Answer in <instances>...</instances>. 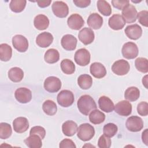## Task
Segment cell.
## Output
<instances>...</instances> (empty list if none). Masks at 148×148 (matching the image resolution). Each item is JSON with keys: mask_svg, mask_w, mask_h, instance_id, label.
I'll return each instance as SVG.
<instances>
[{"mask_svg": "<svg viewBox=\"0 0 148 148\" xmlns=\"http://www.w3.org/2000/svg\"><path fill=\"white\" fill-rule=\"evenodd\" d=\"M12 56V49L7 43L0 45V60L2 61H8Z\"/></svg>", "mask_w": 148, "mask_h": 148, "instance_id": "29", "label": "cell"}, {"mask_svg": "<svg viewBox=\"0 0 148 148\" xmlns=\"http://www.w3.org/2000/svg\"><path fill=\"white\" fill-rule=\"evenodd\" d=\"M62 47L66 50H74L77 45V39L71 34H66L64 35L61 40Z\"/></svg>", "mask_w": 148, "mask_h": 148, "instance_id": "17", "label": "cell"}, {"mask_svg": "<svg viewBox=\"0 0 148 148\" xmlns=\"http://www.w3.org/2000/svg\"><path fill=\"white\" fill-rule=\"evenodd\" d=\"M36 134L39 135L42 139H44L46 135V131L45 128L41 126H35L31 128L29 131V135Z\"/></svg>", "mask_w": 148, "mask_h": 148, "instance_id": "42", "label": "cell"}, {"mask_svg": "<svg viewBox=\"0 0 148 148\" xmlns=\"http://www.w3.org/2000/svg\"><path fill=\"white\" fill-rule=\"evenodd\" d=\"M130 3V1L128 0H113L112 1V4L113 6L119 10H123V9Z\"/></svg>", "mask_w": 148, "mask_h": 148, "instance_id": "44", "label": "cell"}, {"mask_svg": "<svg viewBox=\"0 0 148 148\" xmlns=\"http://www.w3.org/2000/svg\"><path fill=\"white\" fill-rule=\"evenodd\" d=\"M77 105L80 112L85 116H88L91 111L97 109L95 101L89 95H82L77 101Z\"/></svg>", "mask_w": 148, "mask_h": 148, "instance_id": "1", "label": "cell"}, {"mask_svg": "<svg viewBox=\"0 0 148 148\" xmlns=\"http://www.w3.org/2000/svg\"><path fill=\"white\" fill-rule=\"evenodd\" d=\"M38 6L40 8H46L49 6L51 2V0H49V1H36Z\"/></svg>", "mask_w": 148, "mask_h": 148, "instance_id": "47", "label": "cell"}, {"mask_svg": "<svg viewBox=\"0 0 148 148\" xmlns=\"http://www.w3.org/2000/svg\"><path fill=\"white\" fill-rule=\"evenodd\" d=\"M124 32L128 38L132 40H137L142 36V29L138 24H135L127 26Z\"/></svg>", "mask_w": 148, "mask_h": 148, "instance_id": "15", "label": "cell"}, {"mask_svg": "<svg viewBox=\"0 0 148 148\" xmlns=\"http://www.w3.org/2000/svg\"><path fill=\"white\" fill-rule=\"evenodd\" d=\"M67 24L71 29L79 30L84 25V21L80 15L75 13L72 14L68 17L67 20Z\"/></svg>", "mask_w": 148, "mask_h": 148, "instance_id": "16", "label": "cell"}, {"mask_svg": "<svg viewBox=\"0 0 148 148\" xmlns=\"http://www.w3.org/2000/svg\"><path fill=\"white\" fill-rule=\"evenodd\" d=\"M114 111L118 114L122 116H128L132 112L131 103L125 100L119 102L114 106Z\"/></svg>", "mask_w": 148, "mask_h": 148, "instance_id": "13", "label": "cell"}, {"mask_svg": "<svg viewBox=\"0 0 148 148\" xmlns=\"http://www.w3.org/2000/svg\"><path fill=\"white\" fill-rule=\"evenodd\" d=\"M148 129H145L142 134V142L146 145H148Z\"/></svg>", "mask_w": 148, "mask_h": 148, "instance_id": "48", "label": "cell"}, {"mask_svg": "<svg viewBox=\"0 0 148 148\" xmlns=\"http://www.w3.org/2000/svg\"><path fill=\"white\" fill-rule=\"evenodd\" d=\"M12 133L11 125L6 123H0V138L6 139L9 138Z\"/></svg>", "mask_w": 148, "mask_h": 148, "instance_id": "38", "label": "cell"}, {"mask_svg": "<svg viewBox=\"0 0 148 148\" xmlns=\"http://www.w3.org/2000/svg\"><path fill=\"white\" fill-rule=\"evenodd\" d=\"M98 146L99 148H109L111 146V140L109 137L105 135H101L98 141Z\"/></svg>", "mask_w": 148, "mask_h": 148, "instance_id": "40", "label": "cell"}, {"mask_svg": "<svg viewBox=\"0 0 148 148\" xmlns=\"http://www.w3.org/2000/svg\"><path fill=\"white\" fill-rule=\"evenodd\" d=\"M29 125L28 119L24 117H17L13 121V130L17 133L25 132L28 129Z\"/></svg>", "mask_w": 148, "mask_h": 148, "instance_id": "19", "label": "cell"}, {"mask_svg": "<svg viewBox=\"0 0 148 148\" xmlns=\"http://www.w3.org/2000/svg\"><path fill=\"white\" fill-rule=\"evenodd\" d=\"M57 100L60 106L67 108L73 104L74 102V95L71 91L64 90L58 94Z\"/></svg>", "mask_w": 148, "mask_h": 148, "instance_id": "3", "label": "cell"}, {"mask_svg": "<svg viewBox=\"0 0 148 148\" xmlns=\"http://www.w3.org/2000/svg\"><path fill=\"white\" fill-rule=\"evenodd\" d=\"M77 84L82 89L87 90L92 86V79L88 74L81 75L77 78Z\"/></svg>", "mask_w": 148, "mask_h": 148, "instance_id": "31", "label": "cell"}, {"mask_svg": "<svg viewBox=\"0 0 148 148\" xmlns=\"http://www.w3.org/2000/svg\"><path fill=\"white\" fill-rule=\"evenodd\" d=\"M105 119V114L98 109H94L89 114V120L94 124H99Z\"/></svg>", "mask_w": 148, "mask_h": 148, "instance_id": "28", "label": "cell"}, {"mask_svg": "<svg viewBox=\"0 0 148 148\" xmlns=\"http://www.w3.org/2000/svg\"><path fill=\"white\" fill-rule=\"evenodd\" d=\"M137 18L139 23L145 26H148V12L147 10H142L137 14Z\"/></svg>", "mask_w": 148, "mask_h": 148, "instance_id": "41", "label": "cell"}, {"mask_svg": "<svg viewBox=\"0 0 148 148\" xmlns=\"http://www.w3.org/2000/svg\"><path fill=\"white\" fill-rule=\"evenodd\" d=\"M14 97L16 100L21 103L29 102L32 99L31 91L25 87H20L14 92Z\"/></svg>", "mask_w": 148, "mask_h": 148, "instance_id": "12", "label": "cell"}, {"mask_svg": "<svg viewBox=\"0 0 148 148\" xmlns=\"http://www.w3.org/2000/svg\"><path fill=\"white\" fill-rule=\"evenodd\" d=\"M34 24L35 27L39 30H45L49 25V20L44 14H38L34 18Z\"/></svg>", "mask_w": 148, "mask_h": 148, "instance_id": "25", "label": "cell"}, {"mask_svg": "<svg viewBox=\"0 0 148 148\" xmlns=\"http://www.w3.org/2000/svg\"><path fill=\"white\" fill-rule=\"evenodd\" d=\"M99 12L105 16H109L112 13V8L109 3L104 0H99L97 2Z\"/></svg>", "mask_w": 148, "mask_h": 148, "instance_id": "35", "label": "cell"}, {"mask_svg": "<svg viewBox=\"0 0 148 148\" xmlns=\"http://www.w3.org/2000/svg\"><path fill=\"white\" fill-rule=\"evenodd\" d=\"M45 61L49 64H54L58 61L60 59V54L57 50L55 49H50L47 50L44 56Z\"/></svg>", "mask_w": 148, "mask_h": 148, "instance_id": "30", "label": "cell"}, {"mask_svg": "<svg viewBox=\"0 0 148 148\" xmlns=\"http://www.w3.org/2000/svg\"><path fill=\"white\" fill-rule=\"evenodd\" d=\"M62 71L66 75H71L75 71V65L73 62L69 59L63 60L60 64Z\"/></svg>", "mask_w": 148, "mask_h": 148, "instance_id": "34", "label": "cell"}, {"mask_svg": "<svg viewBox=\"0 0 148 148\" xmlns=\"http://www.w3.org/2000/svg\"><path fill=\"white\" fill-rule=\"evenodd\" d=\"M108 24L112 29L114 30H120L124 28L125 21L121 15L114 14L109 18Z\"/></svg>", "mask_w": 148, "mask_h": 148, "instance_id": "20", "label": "cell"}, {"mask_svg": "<svg viewBox=\"0 0 148 148\" xmlns=\"http://www.w3.org/2000/svg\"><path fill=\"white\" fill-rule=\"evenodd\" d=\"M78 38L84 45H88L94 41L95 35L94 31L91 28L85 27L79 31Z\"/></svg>", "mask_w": 148, "mask_h": 148, "instance_id": "14", "label": "cell"}, {"mask_svg": "<svg viewBox=\"0 0 148 148\" xmlns=\"http://www.w3.org/2000/svg\"><path fill=\"white\" fill-rule=\"evenodd\" d=\"M73 2L76 6L81 8L87 7L91 3L90 0H73Z\"/></svg>", "mask_w": 148, "mask_h": 148, "instance_id": "46", "label": "cell"}, {"mask_svg": "<svg viewBox=\"0 0 148 148\" xmlns=\"http://www.w3.org/2000/svg\"><path fill=\"white\" fill-rule=\"evenodd\" d=\"M77 124L72 120L65 121L62 125V131L63 134L68 136L74 135L77 131Z\"/></svg>", "mask_w": 148, "mask_h": 148, "instance_id": "24", "label": "cell"}, {"mask_svg": "<svg viewBox=\"0 0 148 148\" xmlns=\"http://www.w3.org/2000/svg\"><path fill=\"white\" fill-rule=\"evenodd\" d=\"M59 147L60 148H65V147H70V148H76V146L74 142L69 139H64L60 143Z\"/></svg>", "mask_w": 148, "mask_h": 148, "instance_id": "45", "label": "cell"}, {"mask_svg": "<svg viewBox=\"0 0 148 148\" xmlns=\"http://www.w3.org/2000/svg\"><path fill=\"white\" fill-rule=\"evenodd\" d=\"M8 77L13 82H20L23 79L24 72L18 67H13L8 71Z\"/></svg>", "mask_w": 148, "mask_h": 148, "instance_id": "27", "label": "cell"}, {"mask_svg": "<svg viewBox=\"0 0 148 148\" xmlns=\"http://www.w3.org/2000/svg\"><path fill=\"white\" fill-rule=\"evenodd\" d=\"M74 60L79 65L86 66L90 62V53L86 49H80L75 52Z\"/></svg>", "mask_w": 148, "mask_h": 148, "instance_id": "7", "label": "cell"}, {"mask_svg": "<svg viewBox=\"0 0 148 148\" xmlns=\"http://www.w3.org/2000/svg\"><path fill=\"white\" fill-rule=\"evenodd\" d=\"M51 9L55 16L60 18H64L69 13V8L66 3L63 1H54Z\"/></svg>", "mask_w": 148, "mask_h": 148, "instance_id": "10", "label": "cell"}, {"mask_svg": "<svg viewBox=\"0 0 148 148\" xmlns=\"http://www.w3.org/2000/svg\"><path fill=\"white\" fill-rule=\"evenodd\" d=\"M147 75H146L144 77H143V79H142V83H143V84L145 86V87H146V88H147Z\"/></svg>", "mask_w": 148, "mask_h": 148, "instance_id": "49", "label": "cell"}, {"mask_svg": "<svg viewBox=\"0 0 148 148\" xmlns=\"http://www.w3.org/2000/svg\"><path fill=\"white\" fill-rule=\"evenodd\" d=\"M43 112L49 116L54 115L57 111V107L56 103L51 100L45 101L42 105Z\"/></svg>", "mask_w": 148, "mask_h": 148, "instance_id": "33", "label": "cell"}, {"mask_svg": "<svg viewBox=\"0 0 148 148\" xmlns=\"http://www.w3.org/2000/svg\"><path fill=\"white\" fill-rule=\"evenodd\" d=\"M118 128L114 123H108L103 128V134L109 138L114 136L117 132Z\"/></svg>", "mask_w": 148, "mask_h": 148, "instance_id": "39", "label": "cell"}, {"mask_svg": "<svg viewBox=\"0 0 148 148\" xmlns=\"http://www.w3.org/2000/svg\"><path fill=\"white\" fill-rule=\"evenodd\" d=\"M137 112L138 114L142 116L148 114V103L147 102H141L137 106Z\"/></svg>", "mask_w": 148, "mask_h": 148, "instance_id": "43", "label": "cell"}, {"mask_svg": "<svg viewBox=\"0 0 148 148\" xmlns=\"http://www.w3.org/2000/svg\"><path fill=\"white\" fill-rule=\"evenodd\" d=\"M138 48L137 45L132 42L124 43L121 49L123 56L127 59H134L138 55Z\"/></svg>", "mask_w": 148, "mask_h": 148, "instance_id": "4", "label": "cell"}, {"mask_svg": "<svg viewBox=\"0 0 148 148\" xmlns=\"http://www.w3.org/2000/svg\"><path fill=\"white\" fill-rule=\"evenodd\" d=\"M90 71L91 74L97 79H101L106 75V69L104 65L98 62H95L90 65Z\"/></svg>", "mask_w": 148, "mask_h": 148, "instance_id": "21", "label": "cell"}, {"mask_svg": "<svg viewBox=\"0 0 148 148\" xmlns=\"http://www.w3.org/2000/svg\"><path fill=\"white\" fill-rule=\"evenodd\" d=\"M135 65L136 69L142 73L148 72V61L147 59L143 57H139L135 61Z\"/></svg>", "mask_w": 148, "mask_h": 148, "instance_id": "37", "label": "cell"}, {"mask_svg": "<svg viewBox=\"0 0 148 148\" xmlns=\"http://www.w3.org/2000/svg\"><path fill=\"white\" fill-rule=\"evenodd\" d=\"M53 41L52 34L48 32H43L39 34L36 38L37 45L40 47L46 48L49 47Z\"/></svg>", "mask_w": 148, "mask_h": 148, "instance_id": "18", "label": "cell"}, {"mask_svg": "<svg viewBox=\"0 0 148 148\" xmlns=\"http://www.w3.org/2000/svg\"><path fill=\"white\" fill-rule=\"evenodd\" d=\"M27 1L25 0H12L9 4L11 10L14 13L21 12L26 6Z\"/></svg>", "mask_w": 148, "mask_h": 148, "instance_id": "36", "label": "cell"}, {"mask_svg": "<svg viewBox=\"0 0 148 148\" xmlns=\"http://www.w3.org/2000/svg\"><path fill=\"white\" fill-rule=\"evenodd\" d=\"M125 126L131 132H138L143 128V122L140 117L132 116L127 119Z\"/></svg>", "mask_w": 148, "mask_h": 148, "instance_id": "9", "label": "cell"}, {"mask_svg": "<svg viewBox=\"0 0 148 148\" xmlns=\"http://www.w3.org/2000/svg\"><path fill=\"white\" fill-rule=\"evenodd\" d=\"M95 135V130L92 125L88 123H83L77 128V136L83 141H88L91 139Z\"/></svg>", "mask_w": 148, "mask_h": 148, "instance_id": "2", "label": "cell"}, {"mask_svg": "<svg viewBox=\"0 0 148 148\" xmlns=\"http://www.w3.org/2000/svg\"><path fill=\"white\" fill-rule=\"evenodd\" d=\"M139 90L136 87H128L124 92V98L130 102L136 101L139 98Z\"/></svg>", "mask_w": 148, "mask_h": 148, "instance_id": "32", "label": "cell"}, {"mask_svg": "<svg viewBox=\"0 0 148 148\" xmlns=\"http://www.w3.org/2000/svg\"><path fill=\"white\" fill-rule=\"evenodd\" d=\"M43 86L45 89L49 92H57L61 87V82L56 76H49L45 79Z\"/></svg>", "mask_w": 148, "mask_h": 148, "instance_id": "5", "label": "cell"}, {"mask_svg": "<svg viewBox=\"0 0 148 148\" xmlns=\"http://www.w3.org/2000/svg\"><path fill=\"white\" fill-rule=\"evenodd\" d=\"M121 13L125 23H132L136 21L138 12L134 5L128 4L123 9Z\"/></svg>", "mask_w": 148, "mask_h": 148, "instance_id": "8", "label": "cell"}, {"mask_svg": "<svg viewBox=\"0 0 148 148\" xmlns=\"http://www.w3.org/2000/svg\"><path fill=\"white\" fill-rule=\"evenodd\" d=\"M130 69V65L128 62L123 59L115 61L112 66V72L119 76H123L127 74Z\"/></svg>", "mask_w": 148, "mask_h": 148, "instance_id": "6", "label": "cell"}, {"mask_svg": "<svg viewBox=\"0 0 148 148\" xmlns=\"http://www.w3.org/2000/svg\"><path fill=\"white\" fill-rule=\"evenodd\" d=\"M12 45L19 52H25L28 48L27 39L22 35H16L12 38Z\"/></svg>", "mask_w": 148, "mask_h": 148, "instance_id": "11", "label": "cell"}, {"mask_svg": "<svg viewBox=\"0 0 148 148\" xmlns=\"http://www.w3.org/2000/svg\"><path fill=\"white\" fill-rule=\"evenodd\" d=\"M98 105L100 109L106 113L112 112L114 108L113 101L106 96H101L99 98Z\"/></svg>", "mask_w": 148, "mask_h": 148, "instance_id": "23", "label": "cell"}, {"mask_svg": "<svg viewBox=\"0 0 148 148\" xmlns=\"http://www.w3.org/2000/svg\"><path fill=\"white\" fill-rule=\"evenodd\" d=\"M24 143L30 148H40L42 146V139L36 134L29 135V136L24 140Z\"/></svg>", "mask_w": 148, "mask_h": 148, "instance_id": "26", "label": "cell"}, {"mask_svg": "<svg viewBox=\"0 0 148 148\" xmlns=\"http://www.w3.org/2000/svg\"><path fill=\"white\" fill-rule=\"evenodd\" d=\"M88 25L92 29H98L103 24V18L98 13H91L87 18Z\"/></svg>", "mask_w": 148, "mask_h": 148, "instance_id": "22", "label": "cell"}]
</instances>
